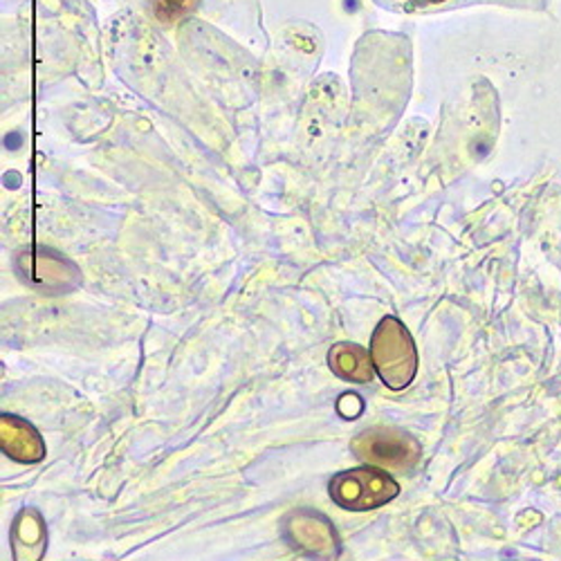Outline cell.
<instances>
[{
	"mask_svg": "<svg viewBox=\"0 0 561 561\" xmlns=\"http://www.w3.org/2000/svg\"><path fill=\"white\" fill-rule=\"evenodd\" d=\"M284 539L299 552L319 559V561H335L342 552V543L335 526L321 512L301 507L290 512L284 519Z\"/></svg>",
	"mask_w": 561,
	"mask_h": 561,
	"instance_id": "277c9868",
	"label": "cell"
},
{
	"mask_svg": "<svg viewBox=\"0 0 561 561\" xmlns=\"http://www.w3.org/2000/svg\"><path fill=\"white\" fill-rule=\"evenodd\" d=\"M27 265H19L21 274L25 280L38 290H48V293H59V290H70L79 284V272L75 270L72 263L61 259L59 254L53 252H41L23 256Z\"/></svg>",
	"mask_w": 561,
	"mask_h": 561,
	"instance_id": "5b68a950",
	"label": "cell"
},
{
	"mask_svg": "<svg viewBox=\"0 0 561 561\" xmlns=\"http://www.w3.org/2000/svg\"><path fill=\"white\" fill-rule=\"evenodd\" d=\"M0 447L3 454L16 462H41L45 458V443L41 434L23 417L3 413L0 415Z\"/></svg>",
	"mask_w": 561,
	"mask_h": 561,
	"instance_id": "8992f818",
	"label": "cell"
},
{
	"mask_svg": "<svg viewBox=\"0 0 561 561\" xmlns=\"http://www.w3.org/2000/svg\"><path fill=\"white\" fill-rule=\"evenodd\" d=\"M201 0H153V14L162 23H178L190 16Z\"/></svg>",
	"mask_w": 561,
	"mask_h": 561,
	"instance_id": "9c48e42d",
	"label": "cell"
},
{
	"mask_svg": "<svg viewBox=\"0 0 561 561\" xmlns=\"http://www.w3.org/2000/svg\"><path fill=\"white\" fill-rule=\"evenodd\" d=\"M14 561H41L48 550V526L34 507H25L16 514L10 533Z\"/></svg>",
	"mask_w": 561,
	"mask_h": 561,
	"instance_id": "52a82bcc",
	"label": "cell"
},
{
	"mask_svg": "<svg viewBox=\"0 0 561 561\" xmlns=\"http://www.w3.org/2000/svg\"><path fill=\"white\" fill-rule=\"evenodd\" d=\"M329 488L331 499L351 512L378 510L400 494L398 481L373 465L340 472Z\"/></svg>",
	"mask_w": 561,
	"mask_h": 561,
	"instance_id": "7a4b0ae2",
	"label": "cell"
},
{
	"mask_svg": "<svg viewBox=\"0 0 561 561\" xmlns=\"http://www.w3.org/2000/svg\"><path fill=\"white\" fill-rule=\"evenodd\" d=\"M329 366L337 378L355 385L370 382L373 373H376V366H373L368 351L348 342L335 344L329 351Z\"/></svg>",
	"mask_w": 561,
	"mask_h": 561,
	"instance_id": "ba28073f",
	"label": "cell"
},
{
	"mask_svg": "<svg viewBox=\"0 0 561 561\" xmlns=\"http://www.w3.org/2000/svg\"><path fill=\"white\" fill-rule=\"evenodd\" d=\"M353 451L359 460L373 467H387L396 472H409L423 456L420 445L411 434L400 432L396 427H373L362 432L353 440Z\"/></svg>",
	"mask_w": 561,
	"mask_h": 561,
	"instance_id": "3957f363",
	"label": "cell"
},
{
	"mask_svg": "<svg viewBox=\"0 0 561 561\" xmlns=\"http://www.w3.org/2000/svg\"><path fill=\"white\" fill-rule=\"evenodd\" d=\"M364 411V400L357 393H342L337 400V413L344 420H355Z\"/></svg>",
	"mask_w": 561,
	"mask_h": 561,
	"instance_id": "30bf717a",
	"label": "cell"
},
{
	"mask_svg": "<svg viewBox=\"0 0 561 561\" xmlns=\"http://www.w3.org/2000/svg\"><path fill=\"white\" fill-rule=\"evenodd\" d=\"M370 359L387 389L402 391L413 382L417 373V351L400 319L385 317L378 323L370 340Z\"/></svg>",
	"mask_w": 561,
	"mask_h": 561,
	"instance_id": "6da1fadb",
	"label": "cell"
}]
</instances>
